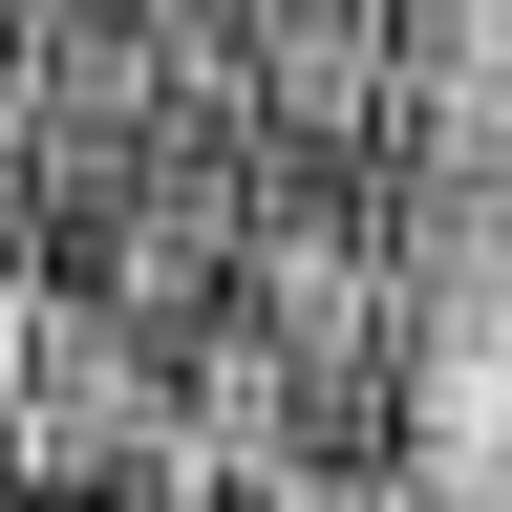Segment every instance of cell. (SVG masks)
I'll return each mask as SVG.
<instances>
[{"label": "cell", "instance_id": "cell-1", "mask_svg": "<svg viewBox=\"0 0 512 512\" xmlns=\"http://www.w3.org/2000/svg\"><path fill=\"white\" fill-rule=\"evenodd\" d=\"M171 427V384L128 363V342H86L64 299H22L0 278V448H64V470H128V448Z\"/></svg>", "mask_w": 512, "mask_h": 512}]
</instances>
